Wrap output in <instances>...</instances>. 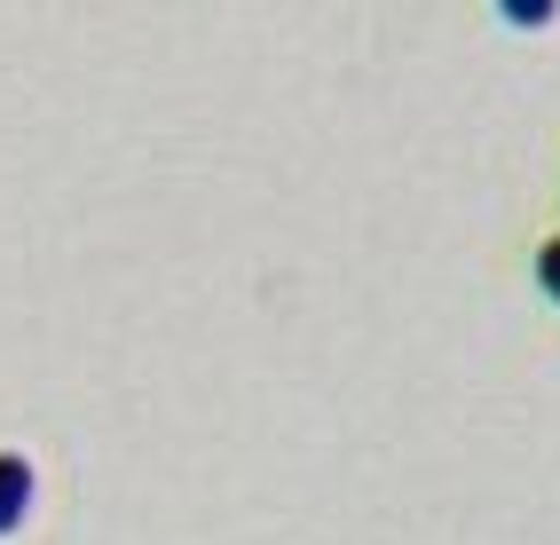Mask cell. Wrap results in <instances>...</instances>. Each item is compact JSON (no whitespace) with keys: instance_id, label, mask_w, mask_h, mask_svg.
I'll list each match as a JSON object with an SVG mask.
<instances>
[{"instance_id":"cell-1","label":"cell","mask_w":560,"mask_h":545,"mask_svg":"<svg viewBox=\"0 0 560 545\" xmlns=\"http://www.w3.org/2000/svg\"><path fill=\"white\" fill-rule=\"evenodd\" d=\"M24 514H32V466L9 451V459H0V537H9Z\"/></svg>"},{"instance_id":"cell-2","label":"cell","mask_w":560,"mask_h":545,"mask_svg":"<svg viewBox=\"0 0 560 545\" xmlns=\"http://www.w3.org/2000/svg\"><path fill=\"white\" fill-rule=\"evenodd\" d=\"M537 285H545V293H552V301H560V237H552V245H545V253H537Z\"/></svg>"}]
</instances>
